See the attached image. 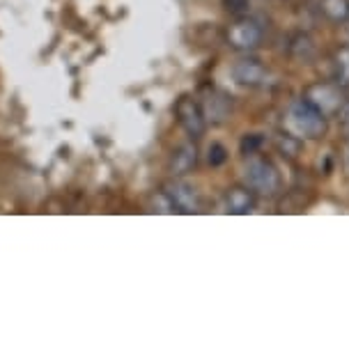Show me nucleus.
<instances>
[{
	"mask_svg": "<svg viewBox=\"0 0 349 351\" xmlns=\"http://www.w3.org/2000/svg\"><path fill=\"white\" fill-rule=\"evenodd\" d=\"M285 129L287 134L296 138L317 141V138L326 134V117L301 97L289 104V108L285 110Z\"/></svg>",
	"mask_w": 349,
	"mask_h": 351,
	"instance_id": "nucleus-1",
	"label": "nucleus"
},
{
	"mask_svg": "<svg viewBox=\"0 0 349 351\" xmlns=\"http://www.w3.org/2000/svg\"><path fill=\"white\" fill-rule=\"evenodd\" d=\"M243 182L255 195L274 197L280 193V172L269 158L251 156L243 163Z\"/></svg>",
	"mask_w": 349,
	"mask_h": 351,
	"instance_id": "nucleus-2",
	"label": "nucleus"
},
{
	"mask_svg": "<svg viewBox=\"0 0 349 351\" xmlns=\"http://www.w3.org/2000/svg\"><path fill=\"white\" fill-rule=\"evenodd\" d=\"M304 99L313 106V108H317L326 120L338 115L342 110V106L347 104L345 88H342L340 83H328V81L308 85L304 90Z\"/></svg>",
	"mask_w": 349,
	"mask_h": 351,
	"instance_id": "nucleus-3",
	"label": "nucleus"
},
{
	"mask_svg": "<svg viewBox=\"0 0 349 351\" xmlns=\"http://www.w3.org/2000/svg\"><path fill=\"white\" fill-rule=\"evenodd\" d=\"M262 39H265V30H262V25L258 21H253V19H239V21L230 25V30H228V44L232 46L234 51H241V53L255 51L262 44Z\"/></svg>",
	"mask_w": 349,
	"mask_h": 351,
	"instance_id": "nucleus-4",
	"label": "nucleus"
},
{
	"mask_svg": "<svg viewBox=\"0 0 349 351\" xmlns=\"http://www.w3.org/2000/svg\"><path fill=\"white\" fill-rule=\"evenodd\" d=\"M177 120H180L182 129L186 131L191 138H200L207 129V120L205 112H202V106L195 101L193 97H182L175 106Z\"/></svg>",
	"mask_w": 349,
	"mask_h": 351,
	"instance_id": "nucleus-5",
	"label": "nucleus"
},
{
	"mask_svg": "<svg viewBox=\"0 0 349 351\" xmlns=\"http://www.w3.org/2000/svg\"><path fill=\"white\" fill-rule=\"evenodd\" d=\"M163 193L168 195V200L173 202L175 211H180V214H197V211H200L197 191L186 182L173 180V182L163 184Z\"/></svg>",
	"mask_w": 349,
	"mask_h": 351,
	"instance_id": "nucleus-6",
	"label": "nucleus"
},
{
	"mask_svg": "<svg viewBox=\"0 0 349 351\" xmlns=\"http://www.w3.org/2000/svg\"><path fill=\"white\" fill-rule=\"evenodd\" d=\"M230 74L239 85L243 88H265V85L272 81V74L262 62L251 60V58H243V60H237L230 69Z\"/></svg>",
	"mask_w": 349,
	"mask_h": 351,
	"instance_id": "nucleus-7",
	"label": "nucleus"
},
{
	"mask_svg": "<svg viewBox=\"0 0 349 351\" xmlns=\"http://www.w3.org/2000/svg\"><path fill=\"white\" fill-rule=\"evenodd\" d=\"M255 207V193L248 186H234L226 193V211L234 216L251 214Z\"/></svg>",
	"mask_w": 349,
	"mask_h": 351,
	"instance_id": "nucleus-8",
	"label": "nucleus"
},
{
	"mask_svg": "<svg viewBox=\"0 0 349 351\" xmlns=\"http://www.w3.org/2000/svg\"><path fill=\"white\" fill-rule=\"evenodd\" d=\"M197 163V149L193 143H184L173 152V158H170V172L175 177H184L189 175L191 170L195 168Z\"/></svg>",
	"mask_w": 349,
	"mask_h": 351,
	"instance_id": "nucleus-9",
	"label": "nucleus"
},
{
	"mask_svg": "<svg viewBox=\"0 0 349 351\" xmlns=\"http://www.w3.org/2000/svg\"><path fill=\"white\" fill-rule=\"evenodd\" d=\"M202 112H205V120L212 122V124H221L223 120L228 117L230 112V101L226 95H221V92H209L205 104H202Z\"/></svg>",
	"mask_w": 349,
	"mask_h": 351,
	"instance_id": "nucleus-10",
	"label": "nucleus"
},
{
	"mask_svg": "<svg viewBox=\"0 0 349 351\" xmlns=\"http://www.w3.org/2000/svg\"><path fill=\"white\" fill-rule=\"evenodd\" d=\"M322 12L326 19L340 23L349 19V0H322Z\"/></svg>",
	"mask_w": 349,
	"mask_h": 351,
	"instance_id": "nucleus-11",
	"label": "nucleus"
},
{
	"mask_svg": "<svg viewBox=\"0 0 349 351\" xmlns=\"http://www.w3.org/2000/svg\"><path fill=\"white\" fill-rule=\"evenodd\" d=\"M276 149H278L282 156L296 158V156L301 154V138H296V136H292V134H280V136H276Z\"/></svg>",
	"mask_w": 349,
	"mask_h": 351,
	"instance_id": "nucleus-12",
	"label": "nucleus"
},
{
	"mask_svg": "<svg viewBox=\"0 0 349 351\" xmlns=\"http://www.w3.org/2000/svg\"><path fill=\"white\" fill-rule=\"evenodd\" d=\"M335 83H340L342 88L349 85V49H340L335 53Z\"/></svg>",
	"mask_w": 349,
	"mask_h": 351,
	"instance_id": "nucleus-13",
	"label": "nucleus"
},
{
	"mask_svg": "<svg viewBox=\"0 0 349 351\" xmlns=\"http://www.w3.org/2000/svg\"><path fill=\"white\" fill-rule=\"evenodd\" d=\"M313 51H315V46L311 42V37H306V35H299L292 42V53H296L299 58H304V60H308V58L313 56Z\"/></svg>",
	"mask_w": 349,
	"mask_h": 351,
	"instance_id": "nucleus-14",
	"label": "nucleus"
},
{
	"mask_svg": "<svg viewBox=\"0 0 349 351\" xmlns=\"http://www.w3.org/2000/svg\"><path fill=\"white\" fill-rule=\"evenodd\" d=\"M207 161H209V165H212V168H219V165H223V163L228 161V152H226V147H223V145H219V143H214L212 147H209Z\"/></svg>",
	"mask_w": 349,
	"mask_h": 351,
	"instance_id": "nucleus-15",
	"label": "nucleus"
},
{
	"mask_svg": "<svg viewBox=\"0 0 349 351\" xmlns=\"http://www.w3.org/2000/svg\"><path fill=\"white\" fill-rule=\"evenodd\" d=\"M223 5H226V10L232 12V14H241V12L248 10V0H223Z\"/></svg>",
	"mask_w": 349,
	"mask_h": 351,
	"instance_id": "nucleus-16",
	"label": "nucleus"
},
{
	"mask_svg": "<svg viewBox=\"0 0 349 351\" xmlns=\"http://www.w3.org/2000/svg\"><path fill=\"white\" fill-rule=\"evenodd\" d=\"M260 138L258 136H248V138H243L241 141V152L243 154H255V149L260 147Z\"/></svg>",
	"mask_w": 349,
	"mask_h": 351,
	"instance_id": "nucleus-17",
	"label": "nucleus"
},
{
	"mask_svg": "<svg viewBox=\"0 0 349 351\" xmlns=\"http://www.w3.org/2000/svg\"><path fill=\"white\" fill-rule=\"evenodd\" d=\"M340 115V124H342V129H345V134L349 136V101L342 106V110L338 112Z\"/></svg>",
	"mask_w": 349,
	"mask_h": 351,
	"instance_id": "nucleus-18",
	"label": "nucleus"
},
{
	"mask_svg": "<svg viewBox=\"0 0 349 351\" xmlns=\"http://www.w3.org/2000/svg\"><path fill=\"white\" fill-rule=\"evenodd\" d=\"M342 163H345V170L349 172V136L345 141V147H342Z\"/></svg>",
	"mask_w": 349,
	"mask_h": 351,
	"instance_id": "nucleus-19",
	"label": "nucleus"
}]
</instances>
